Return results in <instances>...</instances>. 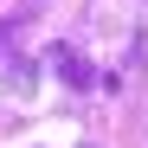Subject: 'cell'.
I'll return each instance as SVG.
<instances>
[{
    "label": "cell",
    "instance_id": "obj_1",
    "mask_svg": "<svg viewBox=\"0 0 148 148\" xmlns=\"http://www.w3.org/2000/svg\"><path fill=\"white\" fill-rule=\"evenodd\" d=\"M52 64H58V77H64V84H77V90L90 84V71H84V58L71 52V45H52Z\"/></svg>",
    "mask_w": 148,
    "mask_h": 148
}]
</instances>
